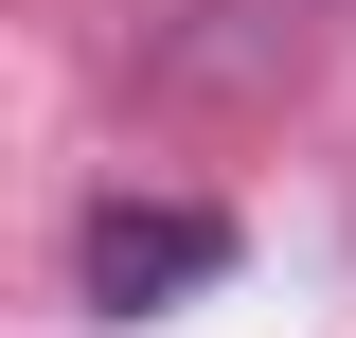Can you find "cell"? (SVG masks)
<instances>
[{"label":"cell","instance_id":"6da1fadb","mask_svg":"<svg viewBox=\"0 0 356 338\" xmlns=\"http://www.w3.org/2000/svg\"><path fill=\"white\" fill-rule=\"evenodd\" d=\"M232 267V214H196V196H107L72 232V285L107 303V321H143V303H196Z\"/></svg>","mask_w":356,"mask_h":338}]
</instances>
